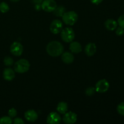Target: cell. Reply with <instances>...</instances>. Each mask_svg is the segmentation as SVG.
I'll list each match as a JSON object with an SVG mask.
<instances>
[{"label": "cell", "instance_id": "cell-29", "mask_svg": "<svg viewBox=\"0 0 124 124\" xmlns=\"http://www.w3.org/2000/svg\"><path fill=\"white\" fill-rule=\"evenodd\" d=\"M91 2H92L94 4H99L100 3H101L103 1V0H90Z\"/></svg>", "mask_w": 124, "mask_h": 124}, {"label": "cell", "instance_id": "cell-23", "mask_svg": "<svg viewBox=\"0 0 124 124\" xmlns=\"http://www.w3.org/2000/svg\"><path fill=\"white\" fill-rule=\"evenodd\" d=\"M117 111L122 116H124V102H121L117 105Z\"/></svg>", "mask_w": 124, "mask_h": 124}, {"label": "cell", "instance_id": "cell-13", "mask_svg": "<svg viewBox=\"0 0 124 124\" xmlns=\"http://www.w3.org/2000/svg\"><path fill=\"white\" fill-rule=\"evenodd\" d=\"M74 56L71 53L69 52H63L61 54V59L65 64H71L74 61Z\"/></svg>", "mask_w": 124, "mask_h": 124}, {"label": "cell", "instance_id": "cell-21", "mask_svg": "<svg viewBox=\"0 0 124 124\" xmlns=\"http://www.w3.org/2000/svg\"><path fill=\"white\" fill-rule=\"evenodd\" d=\"M13 63H14V61H13V58H11V57L6 56L4 59V64L6 66H12V65H13Z\"/></svg>", "mask_w": 124, "mask_h": 124}, {"label": "cell", "instance_id": "cell-30", "mask_svg": "<svg viewBox=\"0 0 124 124\" xmlns=\"http://www.w3.org/2000/svg\"><path fill=\"white\" fill-rule=\"evenodd\" d=\"M43 1L44 0H33L32 1L35 4H41Z\"/></svg>", "mask_w": 124, "mask_h": 124}, {"label": "cell", "instance_id": "cell-17", "mask_svg": "<svg viewBox=\"0 0 124 124\" xmlns=\"http://www.w3.org/2000/svg\"><path fill=\"white\" fill-rule=\"evenodd\" d=\"M56 110L60 114H65L68 110V104L65 102H60L58 104Z\"/></svg>", "mask_w": 124, "mask_h": 124}, {"label": "cell", "instance_id": "cell-19", "mask_svg": "<svg viewBox=\"0 0 124 124\" xmlns=\"http://www.w3.org/2000/svg\"><path fill=\"white\" fill-rule=\"evenodd\" d=\"M12 122V119L10 116H3L0 118V124H10Z\"/></svg>", "mask_w": 124, "mask_h": 124}, {"label": "cell", "instance_id": "cell-27", "mask_svg": "<svg viewBox=\"0 0 124 124\" xmlns=\"http://www.w3.org/2000/svg\"><path fill=\"white\" fill-rule=\"evenodd\" d=\"M13 122H14V124H24V121H23V120L21 118H20V117H17V118L15 119Z\"/></svg>", "mask_w": 124, "mask_h": 124}, {"label": "cell", "instance_id": "cell-7", "mask_svg": "<svg viewBox=\"0 0 124 124\" xmlns=\"http://www.w3.org/2000/svg\"><path fill=\"white\" fill-rule=\"evenodd\" d=\"M63 24L61 21L59 19H54L51 23L50 26V31L53 34H58L62 30Z\"/></svg>", "mask_w": 124, "mask_h": 124}, {"label": "cell", "instance_id": "cell-5", "mask_svg": "<svg viewBox=\"0 0 124 124\" xmlns=\"http://www.w3.org/2000/svg\"><path fill=\"white\" fill-rule=\"evenodd\" d=\"M56 7L57 4L54 0H44L41 3L42 9L47 12H53Z\"/></svg>", "mask_w": 124, "mask_h": 124}, {"label": "cell", "instance_id": "cell-2", "mask_svg": "<svg viewBox=\"0 0 124 124\" xmlns=\"http://www.w3.org/2000/svg\"><path fill=\"white\" fill-rule=\"evenodd\" d=\"M30 64L27 60L25 59H19L14 64V70L18 73H24L29 71Z\"/></svg>", "mask_w": 124, "mask_h": 124}, {"label": "cell", "instance_id": "cell-11", "mask_svg": "<svg viewBox=\"0 0 124 124\" xmlns=\"http://www.w3.org/2000/svg\"><path fill=\"white\" fill-rule=\"evenodd\" d=\"M2 76L5 80L11 81L15 77V70H13L11 68H6L4 70Z\"/></svg>", "mask_w": 124, "mask_h": 124}, {"label": "cell", "instance_id": "cell-14", "mask_svg": "<svg viewBox=\"0 0 124 124\" xmlns=\"http://www.w3.org/2000/svg\"><path fill=\"white\" fill-rule=\"evenodd\" d=\"M96 52V46L94 43H88L85 48V53L88 56H92Z\"/></svg>", "mask_w": 124, "mask_h": 124}, {"label": "cell", "instance_id": "cell-10", "mask_svg": "<svg viewBox=\"0 0 124 124\" xmlns=\"http://www.w3.org/2000/svg\"><path fill=\"white\" fill-rule=\"evenodd\" d=\"M61 121V117L56 112H51L47 117V122L50 124H58Z\"/></svg>", "mask_w": 124, "mask_h": 124}, {"label": "cell", "instance_id": "cell-16", "mask_svg": "<svg viewBox=\"0 0 124 124\" xmlns=\"http://www.w3.org/2000/svg\"><path fill=\"white\" fill-rule=\"evenodd\" d=\"M105 26L107 30L113 31L117 27V23L113 19H108L105 22Z\"/></svg>", "mask_w": 124, "mask_h": 124}, {"label": "cell", "instance_id": "cell-12", "mask_svg": "<svg viewBox=\"0 0 124 124\" xmlns=\"http://www.w3.org/2000/svg\"><path fill=\"white\" fill-rule=\"evenodd\" d=\"M24 117L27 121L31 122H34L38 118V113L33 110H29L25 111L24 114Z\"/></svg>", "mask_w": 124, "mask_h": 124}, {"label": "cell", "instance_id": "cell-15", "mask_svg": "<svg viewBox=\"0 0 124 124\" xmlns=\"http://www.w3.org/2000/svg\"><path fill=\"white\" fill-rule=\"evenodd\" d=\"M70 50L72 53H79L82 51V46L79 42L72 41L70 44Z\"/></svg>", "mask_w": 124, "mask_h": 124}, {"label": "cell", "instance_id": "cell-25", "mask_svg": "<svg viewBox=\"0 0 124 124\" xmlns=\"http://www.w3.org/2000/svg\"><path fill=\"white\" fill-rule=\"evenodd\" d=\"M117 23H118V24L119 25L120 27H121L124 29V15H121V16L118 18Z\"/></svg>", "mask_w": 124, "mask_h": 124}, {"label": "cell", "instance_id": "cell-4", "mask_svg": "<svg viewBox=\"0 0 124 124\" xmlns=\"http://www.w3.org/2000/svg\"><path fill=\"white\" fill-rule=\"evenodd\" d=\"M61 36L62 40L64 42H71L75 39V31L71 28L66 27L61 31Z\"/></svg>", "mask_w": 124, "mask_h": 124}, {"label": "cell", "instance_id": "cell-6", "mask_svg": "<svg viewBox=\"0 0 124 124\" xmlns=\"http://www.w3.org/2000/svg\"><path fill=\"white\" fill-rule=\"evenodd\" d=\"M110 87L109 82L106 79L99 80L96 84V92L100 93H105L107 92Z\"/></svg>", "mask_w": 124, "mask_h": 124}, {"label": "cell", "instance_id": "cell-22", "mask_svg": "<svg viewBox=\"0 0 124 124\" xmlns=\"http://www.w3.org/2000/svg\"><path fill=\"white\" fill-rule=\"evenodd\" d=\"M96 92V89L94 87H88L85 91V93L86 96H93L94 94Z\"/></svg>", "mask_w": 124, "mask_h": 124}, {"label": "cell", "instance_id": "cell-20", "mask_svg": "<svg viewBox=\"0 0 124 124\" xmlns=\"http://www.w3.org/2000/svg\"><path fill=\"white\" fill-rule=\"evenodd\" d=\"M9 6L6 2H2L0 3V12H1L3 13H7L9 10Z\"/></svg>", "mask_w": 124, "mask_h": 124}, {"label": "cell", "instance_id": "cell-3", "mask_svg": "<svg viewBox=\"0 0 124 124\" xmlns=\"http://www.w3.org/2000/svg\"><path fill=\"white\" fill-rule=\"evenodd\" d=\"M62 21L65 24L73 25L76 23L78 19V15L75 11H69L65 12L62 16Z\"/></svg>", "mask_w": 124, "mask_h": 124}, {"label": "cell", "instance_id": "cell-28", "mask_svg": "<svg viewBox=\"0 0 124 124\" xmlns=\"http://www.w3.org/2000/svg\"><path fill=\"white\" fill-rule=\"evenodd\" d=\"M35 9L36 11H39L42 9V7H41V4H36L35 5Z\"/></svg>", "mask_w": 124, "mask_h": 124}, {"label": "cell", "instance_id": "cell-18", "mask_svg": "<svg viewBox=\"0 0 124 124\" xmlns=\"http://www.w3.org/2000/svg\"><path fill=\"white\" fill-rule=\"evenodd\" d=\"M65 12V8L63 6H57L55 9L53 10V13L58 17H62L64 13Z\"/></svg>", "mask_w": 124, "mask_h": 124}, {"label": "cell", "instance_id": "cell-31", "mask_svg": "<svg viewBox=\"0 0 124 124\" xmlns=\"http://www.w3.org/2000/svg\"><path fill=\"white\" fill-rule=\"evenodd\" d=\"M10 1H12V2H18V1H20V0H10Z\"/></svg>", "mask_w": 124, "mask_h": 124}, {"label": "cell", "instance_id": "cell-8", "mask_svg": "<svg viewBox=\"0 0 124 124\" xmlns=\"http://www.w3.org/2000/svg\"><path fill=\"white\" fill-rule=\"evenodd\" d=\"M11 53L16 56H19L23 54V47L21 43L18 42H14L11 45L10 48Z\"/></svg>", "mask_w": 124, "mask_h": 124}, {"label": "cell", "instance_id": "cell-26", "mask_svg": "<svg viewBox=\"0 0 124 124\" xmlns=\"http://www.w3.org/2000/svg\"><path fill=\"white\" fill-rule=\"evenodd\" d=\"M116 34L117 36H122L124 34V29L121 27H119L116 28Z\"/></svg>", "mask_w": 124, "mask_h": 124}, {"label": "cell", "instance_id": "cell-24", "mask_svg": "<svg viewBox=\"0 0 124 124\" xmlns=\"http://www.w3.org/2000/svg\"><path fill=\"white\" fill-rule=\"evenodd\" d=\"M8 116H10V117L13 118L15 117L17 115V111L15 108H12L10 109L8 111Z\"/></svg>", "mask_w": 124, "mask_h": 124}, {"label": "cell", "instance_id": "cell-9", "mask_svg": "<svg viewBox=\"0 0 124 124\" xmlns=\"http://www.w3.org/2000/svg\"><path fill=\"white\" fill-rule=\"evenodd\" d=\"M63 121L64 123L67 124H75L77 121V115L75 113L70 112L65 113L64 114V116L62 118Z\"/></svg>", "mask_w": 124, "mask_h": 124}, {"label": "cell", "instance_id": "cell-1", "mask_svg": "<svg viewBox=\"0 0 124 124\" xmlns=\"http://www.w3.org/2000/svg\"><path fill=\"white\" fill-rule=\"evenodd\" d=\"M46 51L51 56L57 57L61 55L64 52V47L62 44L58 41H51L47 44Z\"/></svg>", "mask_w": 124, "mask_h": 124}]
</instances>
